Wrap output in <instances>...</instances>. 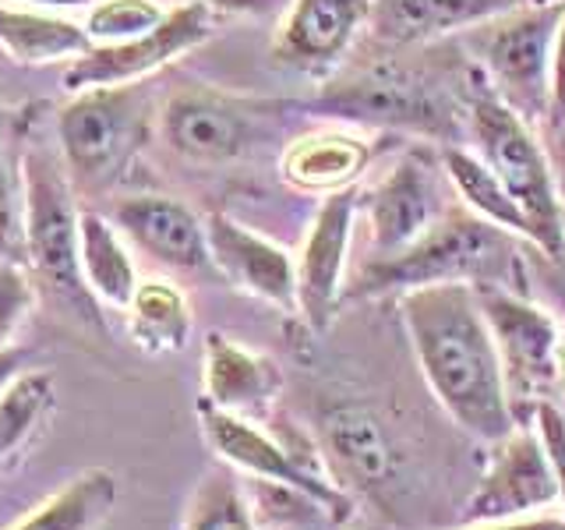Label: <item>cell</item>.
<instances>
[{
	"instance_id": "cell-1",
	"label": "cell",
	"mask_w": 565,
	"mask_h": 530,
	"mask_svg": "<svg viewBox=\"0 0 565 530\" xmlns=\"http://www.w3.org/2000/svg\"><path fill=\"white\" fill-rule=\"evenodd\" d=\"M403 322L424 379L459 428L484 442H502L516 432L499 343L470 283L406 290Z\"/></svg>"
},
{
	"instance_id": "cell-2",
	"label": "cell",
	"mask_w": 565,
	"mask_h": 530,
	"mask_svg": "<svg viewBox=\"0 0 565 530\" xmlns=\"http://www.w3.org/2000/svg\"><path fill=\"white\" fill-rule=\"evenodd\" d=\"M512 255H516V241L502 226L467 209H446L399 255L367 262L347 297L406 294L435 283H494L512 269Z\"/></svg>"
},
{
	"instance_id": "cell-3",
	"label": "cell",
	"mask_w": 565,
	"mask_h": 530,
	"mask_svg": "<svg viewBox=\"0 0 565 530\" xmlns=\"http://www.w3.org/2000/svg\"><path fill=\"white\" fill-rule=\"evenodd\" d=\"M467 124L477 141V156L499 173V181L509 188V194L523 209L530 223V244L552 258L565 255V209L558 202V191L552 181L547 156L537 146L534 131L526 128V117L481 85L473 88L467 103Z\"/></svg>"
},
{
	"instance_id": "cell-4",
	"label": "cell",
	"mask_w": 565,
	"mask_h": 530,
	"mask_svg": "<svg viewBox=\"0 0 565 530\" xmlns=\"http://www.w3.org/2000/svg\"><path fill=\"white\" fill-rule=\"evenodd\" d=\"M315 114L367 128L417 131L438 141H452L459 131V103L449 82L417 64H375L347 78L329 82L311 99Z\"/></svg>"
},
{
	"instance_id": "cell-5",
	"label": "cell",
	"mask_w": 565,
	"mask_h": 530,
	"mask_svg": "<svg viewBox=\"0 0 565 530\" xmlns=\"http://www.w3.org/2000/svg\"><path fill=\"white\" fill-rule=\"evenodd\" d=\"M82 209H75V191H71L67 173L46 152L25 156V258L35 279L64 300L82 322L99 326L96 294L88 290L82 276Z\"/></svg>"
},
{
	"instance_id": "cell-6",
	"label": "cell",
	"mask_w": 565,
	"mask_h": 530,
	"mask_svg": "<svg viewBox=\"0 0 565 530\" xmlns=\"http://www.w3.org/2000/svg\"><path fill=\"white\" fill-rule=\"evenodd\" d=\"M565 0H534L499 18L467 29V46L516 114H547V82H552V53Z\"/></svg>"
},
{
	"instance_id": "cell-7",
	"label": "cell",
	"mask_w": 565,
	"mask_h": 530,
	"mask_svg": "<svg viewBox=\"0 0 565 530\" xmlns=\"http://www.w3.org/2000/svg\"><path fill=\"white\" fill-rule=\"evenodd\" d=\"M149 135V96L138 85H99L75 93L57 114L61 156L71 181L114 184Z\"/></svg>"
},
{
	"instance_id": "cell-8",
	"label": "cell",
	"mask_w": 565,
	"mask_h": 530,
	"mask_svg": "<svg viewBox=\"0 0 565 530\" xmlns=\"http://www.w3.org/2000/svg\"><path fill=\"white\" fill-rule=\"evenodd\" d=\"M212 35V14L205 4L191 0L167 14L163 25L138 35L128 43L93 46L82 57L64 64V88L71 96L99 85H138L141 78L156 75L159 67L181 61L188 50L202 46Z\"/></svg>"
},
{
	"instance_id": "cell-9",
	"label": "cell",
	"mask_w": 565,
	"mask_h": 530,
	"mask_svg": "<svg viewBox=\"0 0 565 530\" xmlns=\"http://www.w3.org/2000/svg\"><path fill=\"white\" fill-rule=\"evenodd\" d=\"M262 106L223 96L216 88H181L159 110L163 141L191 163H230L241 159L258 138L255 114Z\"/></svg>"
},
{
	"instance_id": "cell-10",
	"label": "cell",
	"mask_w": 565,
	"mask_h": 530,
	"mask_svg": "<svg viewBox=\"0 0 565 530\" xmlns=\"http://www.w3.org/2000/svg\"><path fill=\"white\" fill-rule=\"evenodd\" d=\"M199 417H202V432L209 438V446L216 449L226 464H234L237 470L258 477L265 485H279V488H294L300 495H308V499L322 506V512L332 520L350 517V499L343 491L326 485L322 477L308 470V464L294 449L279 446L276 438L252 428L241 414L220 411V406L202 400Z\"/></svg>"
},
{
	"instance_id": "cell-11",
	"label": "cell",
	"mask_w": 565,
	"mask_h": 530,
	"mask_svg": "<svg viewBox=\"0 0 565 530\" xmlns=\"http://www.w3.org/2000/svg\"><path fill=\"white\" fill-rule=\"evenodd\" d=\"M358 199H361L358 184L326 194L297 258V311L318 332L332 322L335 305L343 297V265H347L353 216H358Z\"/></svg>"
},
{
	"instance_id": "cell-12",
	"label": "cell",
	"mask_w": 565,
	"mask_h": 530,
	"mask_svg": "<svg viewBox=\"0 0 565 530\" xmlns=\"http://www.w3.org/2000/svg\"><path fill=\"white\" fill-rule=\"evenodd\" d=\"M371 11L375 0H290L273 40L276 64L326 75L371 22Z\"/></svg>"
},
{
	"instance_id": "cell-13",
	"label": "cell",
	"mask_w": 565,
	"mask_h": 530,
	"mask_svg": "<svg viewBox=\"0 0 565 530\" xmlns=\"http://www.w3.org/2000/svg\"><path fill=\"white\" fill-rule=\"evenodd\" d=\"M494 459L477 485L467 506V520L473 523H502L509 517H523L530 509H541L558 499L555 470L547 464V453L537 435L512 432L494 442Z\"/></svg>"
},
{
	"instance_id": "cell-14",
	"label": "cell",
	"mask_w": 565,
	"mask_h": 530,
	"mask_svg": "<svg viewBox=\"0 0 565 530\" xmlns=\"http://www.w3.org/2000/svg\"><path fill=\"white\" fill-rule=\"evenodd\" d=\"M205 237L212 265L237 290L269 300L276 308H297V265L279 244L230 220L226 212H209Z\"/></svg>"
},
{
	"instance_id": "cell-15",
	"label": "cell",
	"mask_w": 565,
	"mask_h": 530,
	"mask_svg": "<svg viewBox=\"0 0 565 530\" xmlns=\"http://www.w3.org/2000/svg\"><path fill=\"white\" fill-rule=\"evenodd\" d=\"M110 220L138 252L167 269H202L212 262L205 220L170 194H131L110 209Z\"/></svg>"
},
{
	"instance_id": "cell-16",
	"label": "cell",
	"mask_w": 565,
	"mask_h": 530,
	"mask_svg": "<svg viewBox=\"0 0 565 530\" xmlns=\"http://www.w3.org/2000/svg\"><path fill=\"white\" fill-rule=\"evenodd\" d=\"M491 326L494 343H499L502 368H509L512 382L520 389L547 385L558 375V329L552 315L526 305L523 297L505 294L499 287H484L477 294Z\"/></svg>"
},
{
	"instance_id": "cell-17",
	"label": "cell",
	"mask_w": 565,
	"mask_h": 530,
	"mask_svg": "<svg viewBox=\"0 0 565 530\" xmlns=\"http://www.w3.org/2000/svg\"><path fill=\"white\" fill-rule=\"evenodd\" d=\"M438 216L441 212L435 209V177L428 173V167L417 156L399 159L367 194L371 247H375L371 262L399 255Z\"/></svg>"
},
{
	"instance_id": "cell-18",
	"label": "cell",
	"mask_w": 565,
	"mask_h": 530,
	"mask_svg": "<svg viewBox=\"0 0 565 530\" xmlns=\"http://www.w3.org/2000/svg\"><path fill=\"white\" fill-rule=\"evenodd\" d=\"M371 156V141L361 138L358 131L347 128H322V131H308L297 135L279 156V177L287 181L294 191L305 194H332L343 191L350 184L361 181V173L367 170Z\"/></svg>"
},
{
	"instance_id": "cell-19",
	"label": "cell",
	"mask_w": 565,
	"mask_h": 530,
	"mask_svg": "<svg viewBox=\"0 0 565 530\" xmlns=\"http://www.w3.org/2000/svg\"><path fill=\"white\" fill-rule=\"evenodd\" d=\"M526 0H375L371 32L388 46H417L438 35L467 32Z\"/></svg>"
},
{
	"instance_id": "cell-20",
	"label": "cell",
	"mask_w": 565,
	"mask_h": 530,
	"mask_svg": "<svg viewBox=\"0 0 565 530\" xmlns=\"http://www.w3.org/2000/svg\"><path fill=\"white\" fill-rule=\"evenodd\" d=\"M322 438L332 467L343 477H350V485L375 491L382 485L393 481L396 474V449L388 442L382 421L361 403H340L332 406L322 421Z\"/></svg>"
},
{
	"instance_id": "cell-21",
	"label": "cell",
	"mask_w": 565,
	"mask_h": 530,
	"mask_svg": "<svg viewBox=\"0 0 565 530\" xmlns=\"http://www.w3.org/2000/svg\"><path fill=\"white\" fill-rule=\"evenodd\" d=\"M202 385L205 403L230 414H247L279 393V368L262 353H252L247 347L226 340L223 332H209Z\"/></svg>"
},
{
	"instance_id": "cell-22",
	"label": "cell",
	"mask_w": 565,
	"mask_h": 530,
	"mask_svg": "<svg viewBox=\"0 0 565 530\" xmlns=\"http://www.w3.org/2000/svg\"><path fill=\"white\" fill-rule=\"evenodd\" d=\"M0 46H4L18 64H57L75 61L96 43L85 25L67 22L46 8H14L0 0Z\"/></svg>"
},
{
	"instance_id": "cell-23",
	"label": "cell",
	"mask_w": 565,
	"mask_h": 530,
	"mask_svg": "<svg viewBox=\"0 0 565 530\" xmlns=\"http://www.w3.org/2000/svg\"><path fill=\"white\" fill-rule=\"evenodd\" d=\"M117 495H120L117 474L103 467L85 470L78 477H71L57 495H50L46 502L25 512L8 530H99V523L117 506Z\"/></svg>"
},
{
	"instance_id": "cell-24",
	"label": "cell",
	"mask_w": 565,
	"mask_h": 530,
	"mask_svg": "<svg viewBox=\"0 0 565 530\" xmlns=\"http://www.w3.org/2000/svg\"><path fill=\"white\" fill-rule=\"evenodd\" d=\"M82 276L99 300L114 308H128L138 290L135 262L124 247L114 220L96 209H82Z\"/></svg>"
},
{
	"instance_id": "cell-25",
	"label": "cell",
	"mask_w": 565,
	"mask_h": 530,
	"mask_svg": "<svg viewBox=\"0 0 565 530\" xmlns=\"http://www.w3.org/2000/svg\"><path fill=\"white\" fill-rule=\"evenodd\" d=\"M128 311L131 340L149 353H173L184 350L191 340V308L188 297L167 279L138 283Z\"/></svg>"
},
{
	"instance_id": "cell-26",
	"label": "cell",
	"mask_w": 565,
	"mask_h": 530,
	"mask_svg": "<svg viewBox=\"0 0 565 530\" xmlns=\"http://www.w3.org/2000/svg\"><path fill=\"white\" fill-rule=\"evenodd\" d=\"M441 167H446L452 188L463 194V202L470 212H477L481 220L502 226L505 234L512 237H526L530 241V223L523 216V209L516 205V199L509 194V188L499 181V173H494L481 156L477 152H467V149H456V146H446L441 149Z\"/></svg>"
},
{
	"instance_id": "cell-27",
	"label": "cell",
	"mask_w": 565,
	"mask_h": 530,
	"mask_svg": "<svg viewBox=\"0 0 565 530\" xmlns=\"http://www.w3.org/2000/svg\"><path fill=\"white\" fill-rule=\"evenodd\" d=\"M53 406V379L46 371H22L0 393V464L11 459L40 432Z\"/></svg>"
},
{
	"instance_id": "cell-28",
	"label": "cell",
	"mask_w": 565,
	"mask_h": 530,
	"mask_svg": "<svg viewBox=\"0 0 565 530\" xmlns=\"http://www.w3.org/2000/svg\"><path fill=\"white\" fill-rule=\"evenodd\" d=\"M181 530H258L237 477L216 467L191 491Z\"/></svg>"
},
{
	"instance_id": "cell-29",
	"label": "cell",
	"mask_w": 565,
	"mask_h": 530,
	"mask_svg": "<svg viewBox=\"0 0 565 530\" xmlns=\"http://www.w3.org/2000/svg\"><path fill=\"white\" fill-rule=\"evenodd\" d=\"M167 14L170 11L159 4V0H96V4L88 8L85 32L93 35L96 46L128 43L152 32L156 25H163Z\"/></svg>"
},
{
	"instance_id": "cell-30",
	"label": "cell",
	"mask_w": 565,
	"mask_h": 530,
	"mask_svg": "<svg viewBox=\"0 0 565 530\" xmlns=\"http://www.w3.org/2000/svg\"><path fill=\"white\" fill-rule=\"evenodd\" d=\"M35 308V283L22 269V262L0 255V350L14 347V336Z\"/></svg>"
},
{
	"instance_id": "cell-31",
	"label": "cell",
	"mask_w": 565,
	"mask_h": 530,
	"mask_svg": "<svg viewBox=\"0 0 565 530\" xmlns=\"http://www.w3.org/2000/svg\"><path fill=\"white\" fill-rule=\"evenodd\" d=\"M22 212L18 209V188L8 167V156L0 149V255L22 258L25 255V230H22Z\"/></svg>"
},
{
	"instance_id": "cell-32",
	"label": "cell",
	"mask_w": 565,
	"mask_h": 530,
	"mask_svg": "<svg viewBox=\"0 0 565 530\" xmlns=\"http://www.w3.org/2000/svg\"><path fill=\"white\" fill-rule=\"evenodd\" d=\"M537 438L547 453V464L555 470L558 481V495L565 502V414L558 411L555 403H541L537 406Z\"/></svg>"
},
{
	"instance_id": "cell-33",
	"label": "cell",
	"mask_w": 565,
	"mask_h": 530,
	"mask_svg": "<svg viewBox=\"0 0 565 530\" xmlns=\"http://www.w3.org/2000/svg\"><path fill=\"white\" fill-rule=\"evenodd\" d=\"M547 120L552 128L565 124V14L558 22L555 53H552V82H547Z\"/></svg>"
},
{
	"instance_id": "cell-34",
	"label": "cell",
	"mask_w": 565,
	"mask_h": 530,
	"mask_svg": "<svg viewBox=\"0 0 565 530\" xmlns=\"http://www.w3.org/2000/svg\"><path fill=\"white\" fill-rule=\"evenodd\" d=\"M209 11H226V14H265L273 11L279 0H199Z\"/></svg>"
},
{
	"instance_id": "cell-35",
	"label": "cell",
	"mask_w": 565,
	"mask_h": 530,
	"mask_svg": "<svg viewBox=\"0 0 565 530\" xmlns=\"http://www.w3.org/2000/svg\"><path fill=\"white\" fill-rule=\"evenodd\" d=\"M29 361V353L22 350V347H8V350H0V393H4V389L22 375V364Z\"/></svg>"
},
{
	"instance_id": "cell-36",
	"label": "cell",
	"mask_w": 565,
	"mask_h": 530,
	"mask_svg": "<svg viewBox=\"0 0 565 530\" xmlns=\"http://www.w3.org/2000/svg\"><path fill=\"white\" fill-rule=\"evenodd\" d=\"M481 530H565V520H555V517H541V520H516V523H484Z\"/></svg>"
},
{
	"instance_id": "cell-37",
	"label": "cell",
	"mask_w": 565,
	"mask_h": 530,
	"mask_svg": "<svg viewBox=\"0 0 565 530\" xmlns=\"http://www.w3.org/2000/svg\"><path fill=\"white\" fill-rule=\"evenodd\" d=\"M25 8H46V11H57V8H82V4H88L93 8L96 0H22Z\"/></svg>"
},
{
	"instance_id": "cell-38",
	"label": "cell",
	"mask_w": 565,
	"mask_h": 530,
	"mask_svg": "<svg viewBox=\"0 0 565 530\" xmlns=\"http://www.w3.org/2000/svg\"><path fill=\"white\" fill-rule=\"evenodd\" d=\"M558 375L565 382V340H558Z\"/></svg>"
}]
</instances>
